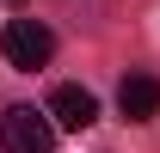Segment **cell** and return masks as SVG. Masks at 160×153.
Wrapping results in <instances>:
<instances>
[{
	"label": "cell",
	"instance_id": "obj_1",
	"mask_svg": "<svg viewBox=\"0 0 160 153\" xmlns=\"http://www.w3.org/2000/svg\"><path fill=\"white\" fill-rule=\"evenodd\" d=\"M0 153H56V123H49V110H31V104L0 110Z\"/></svg>",
	"mask_w": 160,
	"mask_h": 153
},
{
	"label": "cell",
	"instance_id": "obj_2",
	"mask_svg": "<svg viewBox=\"0 0 160 153\" xmlns=\"http://www.w3.org/2000/svg\"><path fill=\"white\" fill-rule=\"evenodd\" d=\"M0 55L12 61L19 74H37L43 61L56 55V37H49L37 19H6V31H0Z\"/></svg>",
	"mask_w": 160,
	"mask_h": 153
},
{
	"label": "cell",
	"instance_id": "obj_3",
	"mask_svg": "<svg viewBox=\"0 0 160 153\" xmlns=\"http://www.w3.org/2000/svg\"><path fill=\"white\" fill-rule=\"evenodd\" d=\"M49 123H56V129H92V123H99V98L86 92V86H56V92H49Z\"/></svg>",
	"mask_w": 160,
	"mask_h": 153
},
{
	"label": "cell",
	"instance_id": "obj_4",
	"mask_svg": "<svg viewBox=\"0 0 160 153\" xmlns=\"http://www.w3.org/2000/svg\"><path fill=\"white\" fill-rule=\"evenodd\" d=\"M117 110L129 116V123H148V116L160 110V80H154V74H129V80L117 86Z\"/></svg>",
	"mask_w": 160,
	"mask_h": 153
}]
</instances>
